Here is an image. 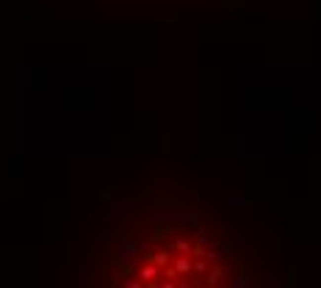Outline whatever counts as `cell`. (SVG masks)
<instances>
[{
    "mask_svg": "<svg viewBox=\"0 0 321 288\" xmlns=\"http://www.w3.org/2000/svg\"><path fill=\"white\" fill-rule=\"evenodd\" d=\"M83 288H238V274L202 213L153 205L105 239Z\"/></svg>",
    "mask_w": 321,
    "mask_h": 288,
    "instance_id": "cell-1",
    "label": "cell"
}]
</instances>
